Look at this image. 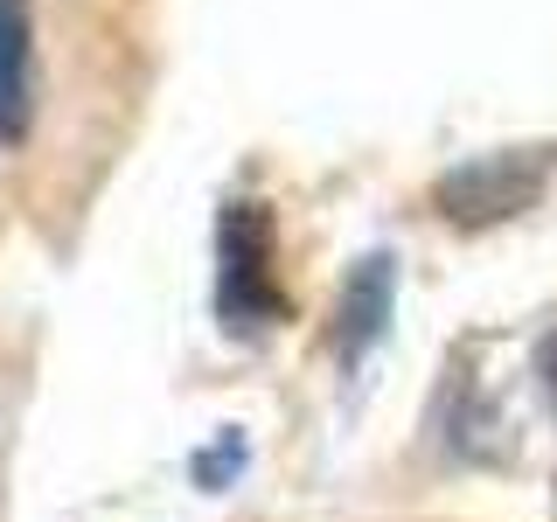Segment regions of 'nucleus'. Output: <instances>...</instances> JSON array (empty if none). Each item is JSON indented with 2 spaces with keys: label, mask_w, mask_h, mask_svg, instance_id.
<instances>
[{
  "label": "nucleus",
  "mask_w": 557,
  "mask_h": 522,
  "mask_svg": "<svg viewBox=\"0 0 557 522\" xmlns=\"http://www.w3.org/2000/svg\"><path fill=\"white\" fill-rule=\"evenodd\" d=\"M278 237L265 202H231L216 223V313L231 335L286 321V286H278Z\"/></svg>",
  "instance_id": "f257e3e1"
},
{
  "label": "nucleus",
  "mask_w": 557,
  "mask_h": 522,
  "mask_svg": "<svg viewBox=\"0 0 557 522\" xmlns=\"http://www.w3.org/2000/svg\"><path fill=\"white\" fill-rule=\"evenodd\" d=\"M550 182V147H522V153H481V161L453 167L440 188H432V202H440V216L467 223V231H481V223H502V216H522L536 196H544Z\"/></svg>",
  "instance_id": "f03ea898"
},
{
  "label": "nucleus",
  "mask_w": 557,
  "mask_h": 522,
  "mask_svg": "<svg viewBox=\"0 0 557 522\" xmlns=\"http://www.w3.org/2000/svg\"><path fill=\"white\" fill-rule=\"evenodd\" d=\"M391 307H397V258L391 251L356 258V272L342 278V307H335V356L348 370L391 335Z\"/></svg>",
  "instance_id": "7ed1b4c3"
},
{
  "label": "nucleus",
  "mask_w": 557,
  "mask_h": 522,
  "mask_svg": "<svg viewBox=\"0 0 557 522\" xmlns=\"http://www.w3.org/2000/svg\"><path fill=\"white\" fill-rule=\"evenodd\" d=\"M35 119V0H0V139Z\"/></svg>",
  "instance_id": "20e7f679"
},
{
  "label": "nucleus",
  "mask_w": 557,
  "mask_h": 522,
  "mask_svg": "<svg viewBox=\"0 0 557 522\" xmlns=\"http://www.w3.org/2000/svg\"><path fill=\"white\" fill-rule=\"evenodd\" d=\"M237 467H244V446H237V439H231V446H209V452H202V460H196V481H216V474H223V481H231V474H237Z\"/></svg>",
  "instance_id": "39448f33"
},
{
  "label": "nucleus",
  "mask_w": 557,
  "mask_h": 522,
  "mask_svg": "<svg viewBox=\"0 0 557 522\" xmlns=\"http://www.w3.org/2000/svg\"><path fill=\"white\" fill-rule=\"evenodd\" d=\"M544 383H550V405H557V335L544 341Z\"/></svg>",
  "instance_id": "423d86ee"
}]
</instances>
